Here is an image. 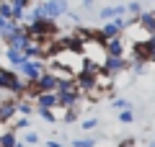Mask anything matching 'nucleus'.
Listing matches in <instances>:
<instances>
[{
    "instance_id": "17",
    "label": "nucleus",
    "mask_w": 155,
    "mask_h": 147,
    "mask_svg": "<svg viewBox=\"0 0 155 147\" xmlns=\"http://www.w3.org/2000/svg\"><path fill=\"white\" fill-rule=\"evenodd\" d=\"M98 137H80V139H72V147H96Z\"/></svg>"
},
{
    "instance_id": "12",
    "label": "nucleus",
    "mask_w": 155,
    "mask_h": 147,
    "mask_svg": "<svg viewBox=\"0 0 155 147\" xmlns=\"http://www.w3.org/2000/svg\"><path fill=\"white\" fill-rule=\"evenodd\" d=\"M34 106L36 109H47V111L57 109V93H41L39 98H34Z\"/></svg>"
},
{
    "instance_id": "18",
    "label": "nucleus",
    "mask_w": 155,
    "mask_h": 147,
    "mask_svg": "<svg viewBox=\"0 0 155 147\" xmlns=\"http://www.w3.org/2000/svg\"><path fill=\"white\" fill-rule=\"evenodd\" d=\"M119 121H122V124H132V121H134V109H132V106L124 109V111H119Z\"/></svg>"
},
{
    "instance_id": "2",
    "label": "nucleus",
    "mask_w": 155,
    "mask_h": 147,
    "mask_svg": "<svg viewBox=\"0 0 155 147\" xmlns=\"http://www.w3.org/2000/svg\"><path fill=\"white\" fill-rule=\"evenodd\" d=\"M44 70H47V65L41 60H26L21 67H16V72L23 77V80H28V83H36L39 77L44 75Z\"/></svg>"
},
{
    "instance_id": "16",
    "label": "nucleus",
    "mask_w": 155,
    "mask_h": 147,
    "mask_svg": "<svg viewBox=\"0 0 155 147\" xmlns=\"http://www.w3.org/2000/svg\"><path fill=\"white\" fill-rule=\"evenodd\" d=\"M140 13H142V3H140V0H132V3H127V16L140 18Z\"/></svg>"
},
{
    "instance_id": "26",
    "label": "nucleus",
    "mask_w": 155,
    "mask_h": 147,
    "mask_svg": "<svg viewBox=\"0 0 155 147\" xmlns=\"http://www.w3.org/2000/svg\"><path fill=\"white\" fill-rule=\"evenodd\" d=\"M96 126H98V119H85L83 121V129L88 132V129H96Z\"/></svg>"
},
{
    "instance_id": "9",
    "label": "nucleus",
    "mask_w": 155,
    "mask_h": 147,
    "mask_svg": "<svg viewBox=\"0 0 155 147\" xmlns=\"http://www.w3.org/2000/svg\"><path fill=\"white\" fill-rule=\"evenodd\" d=\"M137 26L142 28L150 39H153V36H155V13H145V11H142V13H140V18H137Z\"/></svg>"
},
{
    "instance_id": "21",
    "label": "nucleus",
    "mask_w": 155,
    "mask_h": 147,
    "mask_svg": "<svg viewBox=\"0 0 155 147\" xmlns=\"http://www.w3.org/2000/svg\"><path fill=\"white\" fill-rule=\"evenodd\" d=\"M111 106H114V111H116V109H119V111H124V109H129L132 103H129L127 98H114V101H111Z\"/></svg>"
},
{
    "instance_id": "5",
    "label": "nucleus",
    "mask_w": 155,
    "mask_h": 147,
    "mask_svg": "<svg viewBox=\"0 0 155 147\" xmlns=\"http://www.w3.org/2000/svg\"><path fill=\"white\" fill-rule=\"evenodd\" d=\"M41 11H44V18L57 21V18H62L70 8H67V0H44V3H41Z\"/></svg>"
},
{
    "instance_id": "6",
    "label": "nucleus",
    "mask_w": 155,
    "mask_h": 147,
    "mask_svg": "<svg viewBox=\"0 0 155 147\" xmlns=\"http://www.w3.org/2000/svg\"><path fill=\"white\" fill-rule=\"evenodd\" d=\"M57 85H60V75L52 72V70H44V75L36 80V88H39L41 93H54Z\"/></svg>"
},
{
    "instance_id": "22",
    "label": "nucleus",
    "mask_w": 155,
    "mask_h": 147,
    "mask_svg": "<svg viewBox=\"0 0 155 147\" xmlns=\"http://www.w3.org/2000/svg\"><path fill=\"white\" fill-rule=\"evenodd\" d=\"M129 67H132L134 75H145V72H147V70H145V67H147V62H129Z\"/></svg>"
},
{
    "instance_id": "1",
    "label": "nucleus",
    "mask_w": 155,
    "mask_h": 147,
    "mask_svg": "<svg viewBox=\"0 0 155 147\" xmlns=\"http://www.w3.org/2000/svg\"><path fill=\"white\" fill-rule=\"evenodd\" d=\"M23 28H26V34L31 39H36V41H44V39H54L57 31H60V26H57V21H49V18H39V21L34 23H23Z\"/></svg>"
},
{
    "instance_id": "31",
    "label": "nucleus",
    "mask_w": 155,
    "mask_h": 147,
    "mask_svg": "<svg viewBox=\"0 0 155 147\" xmlns=\"http://www.w3.org/2000/svg\"><path fill=\"white\" fill-rule=\"evenodd\" d=\"M150 147H155V142H150Z\"/></svg>"
},
{
    "instance_id": "32",
    "label": "nucleus",
    "mask_w": 155,
    "mask_h": 147,
    "mask_svg": "<svg viewBox=\"0 0 155 147\" xmlns=\"http://www.w3.org/2000/svg\"><path fill=\"white\" fill-rule=\"evenodd\" d=\"M153 3H155V0H153Z\"/></svg>"
},
{
    "instance_id": "27",
    "label": "nucleus",
    "mask_w": 155,
    "mask_h": 147,
    "mask_svg": "<svg viewBox=\"0 0 155 147\" xmlns=\"http://www.w3.org/2000/svg\"><path fill=\"white\" fill-rule=\"evenodd\" d=\"M116 147H137V145H134V139H124V142H119Z\"/></svg>"
},
{
    "instance_id": "13",
    "label": "nucleus",
    "mask_w": 155,
    "mask_h": 147,
    "mask_svg": "<svg viewBox=\"0 0 155 147\" xmlns=\"http://www.w3.org/2000/svg\"><path fill=\"white\" fill-rule=\"evenodd\" d=\"M5 62L11 67H21L23 62H26V57H23L21 49H13V47H5Z\"/></svg>"
},
{
    "instance_id": "25",
    "label": "nucleus",
    "mask_w": 155,
    "mask_h": 147,
    "mask_svg": "<svg viewBox=\"0 0 155 147\" xmlns=\"http://www.w3.org/2000/svg\"><path fill=\"white\" fill-rule=\"evenodd\" d=\"M65 18H67L70 23H80V13H75V11H67V13H65Z\"/></svg>"
},
{
    "instance_id": "23",
    "label": "nucleus",
    "mask_w": 155,
    "mask_h": 147,
    "mask_svg": "<svg viewBox=\"0 0 155 147\" xmlns=\"http://www.w3.org/2000/svg\"><path fill=\"white\" fill-rule=\"evenodd\" d=\"M36 114L39 116H41V119H44V121H49V124H54V111H47V109H36Z\"/></svg>"
},
{
    "instance_id": "29",
    "label": "nucleus",
    "mask_w": 155,
    "mask_h": 147,
    "mask_svg": "<svg viewBox=\"0 0 155 147\" xmlns=\"http://www.w3.org/2000/svg\"><path fill=\"white\" fill-rule=\"evenodd\" d=\"M47 147H65V145H62V142H54V139H49V142H47Z\"/></svg>"
},
{
    "instance_id": "10",
    "label": "nucleus",
    "mask_w": 155,
    "mask_h": 147,
    "mask_svg": "<svg viewBox=\"0 0 155 147\" xmlns=\"http://www.w3.org/2000/svg\"><path fill=\"white\" fill-rule=\"evenodd\" d=\"M124 52H127L124 36H119V39H109V41H106V54H109V57H124Z\"/></svg>"
},
{
    "instance_id": "11",
    "label": "nucleus",
    "mask_w": 155,
    "mask_h": 147,
    "mask_svg": "<svg viewBox=\"0 0 155 147\" xmlns=\"http://www.w3.org/2000/svg\"><path fill=\"white\" fill-rule=\"evenodd\" d=\"M18 111H16V101H8V103H0V124H11L16 121Z\"/></svg>"
},
{
    "instance_id": "28",
    "label": "nucleus",
    "mask_w": 155,
    "mask_h": 147,
    "mask_svg": "<svg viewBox=\"0 0 155 147\" xmlns=\"http://www.w3.org/2000/svg\"><path fill=\"white\" fill-rule=\"evenodd\" d=\"M93 3H96V0H83V8H85V11H93Z\"/></svg>"
},
{
    "instance_id": "20",
    "label": "nucleus",
    "mask_w": 155,
    "mask_h": 147,
    "mask_svg": "<svg viewBox=\"0 0 155 147\" xmlns=\"http://www.w3.org/2000/svg\"><path fill=\"white\" fill-rule=\"evenodd\" d=\"M28 124H31V119H26V116H16V121H13V132L28 129Z\"/></svg>"
},
{
    "instance_id": "14",
    "label": "nucleus",
    "mask_w": 155,
    "mask_h": 147,
    "mask_svg": "<svg viewBox=\"0 0 155 147\" xmlns=\"http://www.w3.org/2000/svg\"><path fill=\"white\" fill-rule=\"evenodd\" d=\"M36 106H34V101H28V98H18L16 101V111H18V116H26V119H31L34 114H36Z\"/></svg>"
},
{
    "instance_id": "30",
    "label": "nucleus",
    "mask_w": 155,
    "mask_h": 147,
    "mask_svg": "<svg viewBox=\"0 0 155 147\" xmlns=\"http://www.w3.org/2000/svg\"><path fill=\"white\" fill-rule=\"evenodd\" d=\"M153 41V39H150ZM150 62H155V41H153V57H150Z\"/></svg>"
},
{
    "instance_id": "7",
    "label": "nucleus",
    "mask_w": 155,
    "mask_h": 147,
    "mask_svg": "<svg viewBox=\"0 0 155 147\" xmlns=\"http://www.w3.org/2000/svg\"><path fill=\"white\" fill-rule=\"evenodd\" d=\"M129 67V60L127 57H109L106 60V65H104V72L106 75H111V77H116L119 72H124Z\"/></svg>"
},
{
    "instance_id": "24",
    "label": "nucleus",
    "mask_w": 155,
    "mask_h": 147,
    "mask_svg": "<svg viewBox=\"0 0 155 147\" xmlns=\"http://www.w3.org/2000/svg\"><path fill=\"white\" fill-rule=\"evenodd\" d=\"M13 8H18V11H26L28 5H31V0H8Z\"/></svg>"
},
{
    "instance_id": "4",
    "label": "nucleus",
    "mask_w": 155,
    "mask_h": 147,
    "mask_svg": "<svg viewBox=\"0 0 155 147\" xmlns=\"http://www.w3.org/2000/svg\"><path fill=\"white\" fill-rule=\"evenodd\" d=\"M124 31H127V21H124V18H114V21L104 23V28L98 31V39H104V41L119 39V36H124Z\"/></svg>"
},
{
    "instance_id": "15",
    "label": "nucleus",
    "mask_w": 155,
    "mask_h": 147,
    "mask_svg": "<svg viewBox=\"0 0 155 147\" xmlns=\"http://www.w3.org/2000/svg\"><path fill=\"white\" fill-rule=\"evenodd\" d=\"M0 147H18V137L13 129H3L0 132Z\"/></svg>"
},
{
    "instance_id": "8",
    "label": "nucleus",
    "mask_w": 155,
    "mask_h": 147,
    "mask_svg": "<svg viewBox=\"0 0 155 147\" xmlns=\"http://www.w3.org/2000/svg\"><path fill=\"white\" fill-rule=\"evenodd\" d=\"M101 21H114V18H127V5H106L98 11Z\"/></svg>"
},
{
    "instance_id": "19",
    "label": "nucleus",
    "mask_w": 155,
    "mask_h": 147,
    "mask_svg": "<svg viewBox=\"0 0 155 147\" xmlns=\"http://www.w3.org/2000/svg\"><path fill=\"white\" fill-rule=\"evenodd\" d=\"M23 145L31 147V145H39V134L34 129H26V134H23Z\"/></svg>"
},
{
    "instance_id": "33",
    "label": "nucleus",
    "mask_w": 155,
    "mask_h": 147,
    "mask_svg": "<svg viewBox=\"0 0 155 147\" xmlns=\"http://www.w3.org/2000/svg\"><path fill=\"white\" fill-rule=\"evenodd\" d=\"M0 67H3V65H0Z\"/></svg>"
},
{
    "instance_id": "3",
    "label": "nucleus",
    "mask_w": 155,
    "mask_h": 147,
    "mask_svg": "<svg viewBox=\"0 0 155 147\" xmlns=\"http://www.w3.org/2000/svg\"><path fill=\"white\" fill-rule=\"evenodd\" d=\"M127 49H129V62H150V57H153V41L150 39L132 41Z\"/></svg>"
}]
</instances>
